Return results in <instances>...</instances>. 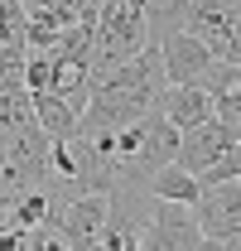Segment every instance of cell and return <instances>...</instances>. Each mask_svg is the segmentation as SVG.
Instances as JSON below:
<instances>
[{
  "mask_svg": "<svg viewBox=\"0 0 241 251\" xmlns=\"http://www.w3.org/2000/svg\"><path fill=\"white\" fill-rule=\"evenodd\" d=\"M217 121L241 140V97H217Z\"/></svg>",
  "mask_w": 241,
  "mask_h": 251,
  "instance_id": "15",
  "label": "cell"
},
{
  "mask_svg": "<svg viewBox=\"0 0 241 251\" xmlns=\"http://www.w3.org/2000/svg\"><path fill=\"white\" fill-rule=\"evenodd\" d=\"M159 111L179 126V130H193V126H203V121L217 116V101H212V92L203 82H169L164 97H159Z\"/></svg>",
  "mask_w": 241,
  "mask_h": 251,
  "instance_id": "9",
  "label": "cell"
},
{
  "mask_svg": "<svg viewBox=\"0 0 241 251\" xmlns=\"http://www.w3.org/2000/svg\"><path fill=\"white\" fill-rule=\"evenodd\" d=\"M106 213H111V193H77L58 208V232L68 251H96L101 232H106Z\"/></svg>",
  "mask_w": 241,
  "mask_h": 251,
  "instance_id": "6",
  "label": "cell"
},
{
  "mask_svg": "<svg viewBox=\"0 0 241 251\" xmlns=\"http://www.w3.org/2000/svg\"><path fill=\"white\" fill-rule=\"evenodd\" d=\"M188 10H193V0H145V15H150V39H154V44H164L169 34L188 29Z\"/></svg>",
  "mask_w": 241,
  "mask_h": 251,
  "instance_id": "13",
  "label": "cell"
},
{
  "mask_svg": "<svg viewBox=\"0 0 241 251\" xmlns=\"http://www.w3.org/2000/svg\"><path fill=\"white\" fill-rule=\"evenodd\" d=\"M159 58H164L169 82H208V73L217 68V53H212L193 29L169 34V39L159 44Z\"/></svg>",
  "mask_w": 241,
  "mask_h": 251,
  "instance_id": "7",
  "label": "cell"
},
{
  "mask_svg": "<svg viewBox=\"0 0 241 251\" xmlns=\"http://www.w3.org/2000/svg\"><path fill=\"white\" fill-rule=\"evenodd\" d=\"M237 145V135L227 130V126L217 121H203V126H193V130H183V145H179V164H188L193 174H203L208 164H217V159L227 155Z\"/></svg>",
  "mask_w": 241,
  "mask_h": 251,
  "instance_id": "10",
  "label": "cell"
},
{
  "mask_svg": "<svg viewBox=\"0 0 241 251\" xmlns=\"http://www.w3.org/2000/svg\"><path fill=\"white\" fill-rule=\"evenodd\" d=\"M140 251H208V232L188 203H154V218L140 237Z\"/></svg>",
  "mask_w": 241,
  "mask_h": 251,
  "instance_id": "4",
  "label": "cell"
},
{
  "mask_svg": "<svg viewBox=\"0 0 241 251\" xmlns=\"http://www.w3.org/2000/svg\"><path fill=\"white\" fill-rule=\"evenodd\" d=\"M101 0H24L29 15V49H53L68 29H77L82 20H96Z\"/></svg>",
  "mask_w": 241,
  "mask_h": 251,
  "instance_id": "5",
  "label": "cell"
},
{
  "mask_svg": "<svg viewBox=\"0 0 241 251\" xmlns=\"http://www.w3.org/2000/svg\"><path fill=\"white\" fill-rule=\"evenodd\" d=\"M179 145H183V130L159 106L150 116L130 121L125 130L111 135V159H116V184H135V188H150V179L179 159Z\"/></svg>",
  "mask_w": 241,
  "mask_h": 251,
  "instance_id": "2",
  "label": "cell"
},
{
  "mask_svg": "<svg viewBox=\"0 0 241 251\" xmlns=\"http://www.w3.org/2000/svg\"><path fill=\"white\" fill-rule=\"evenodd\" d=\"M188 29L198 34L222 63H237V34H232L227 0H193V10H188Z\"/></svg>",
  "mask_w": 241,
  "mask_h": 251,
  "instance_id": "8",
  "label": "cell"
},
{
  "mask_svg": "<svg viewBox=\"0 0 241 251\" xmlns=\"http://www.w3.org/2000/svg\"><path fill=\"white\" fill-rule=\"evenodd\" d=\"M164 87H169V73H164V58H159V44H150L145 53H135V58H125L92 77V101L82 106L77 130L96 135V140L116 135L130 121L150 116L159 106V97H164Z\"/></svg>",
  "mask_w": 241,
  "mask_h": 251,
  "instance_id": "1",
  "label": "cell"
},
{
  "mask_svg": "<svg viewBox=\"0 0 241 251\" xmlns=\"http://www.w3.org/2000/svg\"><path fill=\"white\" fill-rule=\"evenodd\" d=\"M34 116L39 126L53 135V140H68V135H77V121H82V111L58 92H34Z\"/></svg>",
  "mask_w": 241,
  "mask_h": 251,
  "instance_id": "12",
  "label": "cell"
},
{
  "mask_svg": "<svg viewBox=\"0 0 241 251\" xmlns=\"http://www.w3.org/2000/svg\"><path fill=\"white\" fill-rule=\"evenodd\" d=\"M227 15H232V34H237V63H241V0H227Z\"/></svg>",
  "mask_w": 241,
  "mask_h": 251,
  "instance_id": "16",
  "label": "cell"
},
{
  "mask_svg": "<svg viewBox=\"0 0 241 251\" xmlns=\"http://www.w3.org/2000/svg\"><path fill=\"white\" fill-rule=\"evenodd\" d=\"M198 179H203V184H227V179H241V140H237L222 159H217V164H208Z\"/></svg>",
  "mask_w": 241,
  "mask_h": 251,
  "instance_id": "14",
  "label": "cell"
},
{
  "mask_svg": "<svg viewBox=\"0 0 241 251\" xmlns=\"http://www.w3.org/2000/svg\"><path fill=\"white\" fill-rule=\"evenodd\" d=\"M150 193H154V198H164V203H188V208H193V203L203 198V179H198L188 164L174 159V164H164V169L150 179Z\"/></svg>",
  "mask_w": 241,
  "mask_h": 251,
  "instance_id": "11",
  "label": "cell"
},
{
  "mask_svg": "<svg viewBox=\"0 0 241 251\" xmlns=\"http://www.w3.org/2000/svg\"><path fill=\"white\" fill-rule=\"evenodd\" d=\"M150 39V15L145 0H101L96 10V39H92V77L116 68V63L145 53Z\"/></svg>",
  "mask_w": 241,
  "mask_h": 251,
  "instance_id": "3",
  "label": "cell"
},
{
  "mask_svg": "<svg viewBox=\"0 0 241 251\" xmlns=\"http://www.w3.org/2000/svg\"><path fill=\"white\" fill-rule=\"evenodd\" d=\"M0 174H5V130H0Z\"/></svg>",
  "mask_w": 241,
  "mask_h": 251,
  "instance_id": "17",
  "label": "cell"
}]
</instances>
